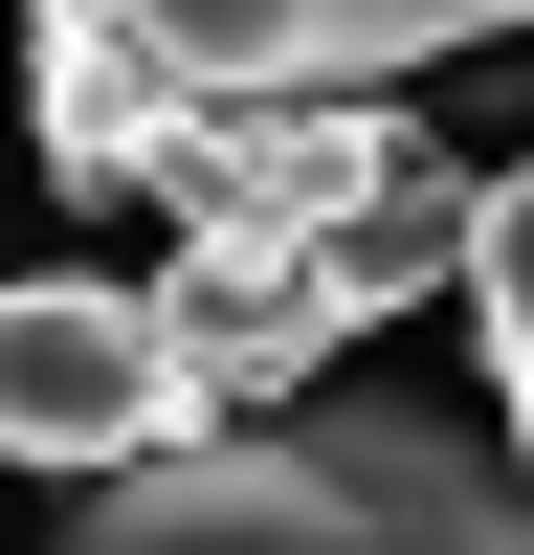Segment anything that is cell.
<instances>
[{
  "instance_id": "obj_1",
  "label": "cell",
  "mask_w": 534,
  "mask_h": 555,
  "mask_svg": "<svg viewBox=\"0 0 534 555\" xmlns=\"http://www.w3.org/2000/svg\"><path fill=\"white\" fill-rule=\"evenodd\" d=\"M67 555H534V467H490L445 400H267L112 467Z\"/></svg>"
},
{
  "instance_id": "obj_2",
  "label": "cell",
  "mask_w": 534,
  "mask_h": 555,
  "mask_svg": "<svg viewBox=\"0 0 534 555\" xmlns=\"http://www.w3.org/2000/svg\"><path fill=\"white\" fill-rule=\"evenodd\" d=\"M156 444H201L156 289H112V267H23V289H0V467L112 489V467H156Z\"/></svg>"
},
{
  "instance_id": "obj_3",
  "label": "cell",
  "mask_w": 534,
  "mask_h": 555,
  "mask_svg": "<svg viewBox=\"0 0 534 555\" xmlns=\"http://www.w3.org/2000/svg\"><path fill=\"white\" fill-rule=\"evenodd\" d=\"M400 156H423L400 89H178L156 201H178V245H312V222H356Z\"/></svg>"
},
{
  "instance_id": "obj_4",
  "label": "cell",
  "mask_w": 534,
  "mask_h": 555,
  "mask_svg": "<svg viewBox=\"0 0 534 555\" xmlns=\"http://www.w3.org/2000/svg\"><path fill=\"white\" fill-rule=\"evenodd\" d=\"M178 89H400L445 44H512L534 0H112Z\"/></svg>"
},
{
  "instance_id": "obj_5",
  "label": "cell",
  "mask_w": 534,
  "mask_h": 555,
  "mask_svg": "<svg viewBox=\"0 0 534 555\" xmlns=\"http://www.w3.org/2000/svg\"><path fill=\"white\" fill-rule=\"evenodd\" d=\"M156 334H178V400H201V423H267V400H312V356H334V289H312V245H178Z\"/></svg>"
},
{
  "instance_id": "obj_6",
  "label": "cell",
  "mask_w": 534,
  "mask_h": 555,
  "mask_svg": "<svg viewBox=\"0 0 534 555\" xmlns=\"http://www.w3.org/2000/svg\"><path fill=\"white\" fill-rule=\"evenodd\" d=\"M23 133L67 201H156V133H178V67L112 23V0H23Z\"/></svg>"
},
{
  "instance_id": "obj_7",
  "label": "cell",
  "mask_w": 534,
  "mask_h": 555,
  "mask_svg": "<svg viewBox=\"0 0 534 555\" xmlns=\"http://www.w3.org/2000/svg\"><path fill=\"white\" fill-rule=\"evenodd\" d=\"M468 201H490V178L423 133V156H400L356 222H312V289H334V334H356V311H423V289H468Z\"/></svg>"
},
{
  "instance_id": "obj_8",
  "label": "cell",
  "mask_w": 534,
  "mask_h": 555,
  "mask_svg": "<svg viewBox=\"0 0 534 555\" xmlns=\"http://www.w3.org/2000/svg\"><path fill=\"white\" fill-rule=\"evenodd\" d=\"M468 311H490V378H512V467H534V178L468 201Z\"/></svg>"
}]
</instances>
